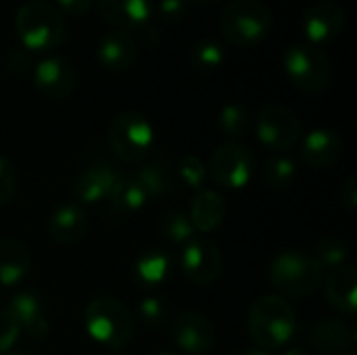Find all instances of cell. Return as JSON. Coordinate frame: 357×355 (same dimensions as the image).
Masks as SVG:
<instances>
[{
    "label": "cell",
    "instance_id": "7bdbcfd3",
    "mask_svg": "<svg viewBox=\"0 0 357 355\" xmlns=\"http://www.w3.org/2000/svg\"><path fill=\"white\" fill-rule=\"evenodd\" d=\"M2 355H25V354H21V352H6V354H2Z\"/></svg>",
    "mask_w": 357,
    "mask_h": 355
},
{
    "label": "cell",
    "instance_id": "8fae6325",
    "mask_svg": "<svg viewBox=\"0 0 357 355\" xmlns=\"http://www.w3.org/2000/svg\"><path fill=\"white\" fill-rule=\"evenodd\" d=\"M347 15L345 8L335 0H320L305 8L301 17V29L307 40V44L318 46L333 42L345 27Z\"/></svg>",
    "mask_w": 357,
    "mask_h": 355
},
{
    "label": "cell",
    "instance_id": "9c48e42d",
    "mask_svg": "<svg viewBox=\"0 0 357 355\" xmlns=\"http://www.w3.org/2000/svg\"><path fill=\"white\" fill-rule=\"evenodd\" d=\"M301 134L297 115L282 105H268L257 119V138L272 151H289Z\"/></svg>",
    "mask_w": 357,
    "mask_h": 355
},
{
    "label": "cell",
    "instance_id": "5b68a950",
    "mask_svg": "<svg viewBox=\"0 0 357 355\" xmlns=\"http://www.w3.org/2000/svg\"><path fill=\"white\" fill-rule=\"evenodd\" d=\"M270 282L280 295L303 299L322 285V266L303 251H282L270 266Z\"/></svg>",
    "mask_w": 357,
    "mask_h": 355
},
{
    "label": "cell",
    "instance_id": "9a60e30c",
    "mask_svg": "<svg viewBox=\"0 0 357 355\" xmlns=\"http://www.w3.org/2000/svg\"><path fill=\"white\" fill-rule=\"evenodd\" d=\"M138 54V44L132 33L121 29H109L96 46V59L107 71L119 73L132 67Z\"/></svg>",
    "mask_w": 357,
    "mask_h": 355
},
{
    "label": "cell",
    "instance_id": "b9f144b4",
    "mask_svg": "<svg viewBox=\"0 0 357 355\" xmlns=\"http://www.w3.org/2000/svg\"><path fill=\"white\" fill-rule=\"evenodd\" d=\"M284 355H310L307 352H303V349H291V352H287Z\"/></svg>",
    "mask_w": 357,
    "mask_h": 355
},
{
    "label": "cell",
    "instance_id": "277c9868",
    "mask_svg": "<svg viewBox=\"0 0 357 355\" xmlns=\"http://www.w3.org/2000/svg\"><path fill=\"white\" fill-rule=\"evenodd\" d=\"M274 25L272 10L261 0H232L220 15L224 38L234 46L261 44Z\"/></svg>",
    "mask_w": 357,
    "mask_h": 355
},
{
    "label": "cell",
    "instance_id": "4dcf8cb0",
    "mask_svg": "<svg viewBox=\"0 0 357 355\" xmlns=\"http://www.w3.org/2000/svg\"><path fill=\"white\" fill-rule=\"evenodd\" d=\"M349 253L345 243H341L335 236H326L316 245V259L320 266H331V268H341L345 266Z\"/></svg>",
    "mask_w": 357,
    "mask_h": 355
},
{
    "label": "cell",
    "instance_id": "3957f363",
    "mask_svg": "<svg viewBox=\"0 0 357 355\" xmlns=\"http://www.w3.org/2000/svg\"><path fill=\"white\" fill-rule=\"evenodd\" d=\"M88 335L111 349L126 347L134 337V318L130 310L115 297H96L84 310Z\"/></svg>",
    "mask_w": 357,
    "mask_h": 355
},
{
    "label": "cell",
    "instance_id": "603a6c76",
    "mask_svg": "<svg viewBox=\"0 0 357 355\" xmlns=\"http://www.w3.org/2000/svg\"><path fill=\"white\" fill-rule=\"evenodd\" d=\"M226 218V201L215 190H199L190 203V224L199 232L215 230Z\"/></svg>",
    "mask_w": 357,
    "mask_h": 355
},
{
    "label": "cell",
    "instance_id": "30bf717a",
    "mask_svg": "<svg viewBox=\"0 0 357 355\" xmlns=\"http://www.w3.org/2000/svg\"><path fill=\"white\" fill-rule=\"evenodd\" d=\"M180 270L195 285H211L222 272V253L211 241L192 236L180 253Z\"/></svg>",
    "mask_w": 357,
    "mask_h": 355
},
{
    "label": "cell",
    "instance_id": "8992f818",
    "mask_svg": "<svg viewBox=\"0 0 357 355\" xmlns=\"http://www.w3.org/2000/svg\"><path fill=\"white\" fill-rule=\"evenodd\" d=\"M107 138L113 153L126 163L146 161L155 146V130L151 121L136 111H123L113 117Z\"/></svg>",
    "mask_w": 357,
    "mask_h": 355
},
{
    "label": "cell",
    "instance_id": "4fadbf2b",
    "mask_svg": "<svg viewBox=\"0 0 357 355\" xmlns=\"http://www.w3.org/2000/svg\"><path fill=\"white\" fill-rule=\"evenodd\" d=\"M75 69L61 56H46L33 65V86L48 98L63 100L75 90Z\"/></svg>",
    "mask_w": 357,
    "mask_h": 355
},
{
    "label": "cell",
    "instance_id": "7c38bea8",
    "mask_svg": "<svg viewBox=\"0 0 357 355\" xmlns=\"http://www.w3.org/2000/svg\"><path fill=\"white\" fill-rule=\"evenodd\" d=\"M96 8L113 29L130 33L151 25L155 0H96Z\"/></svg>",
    "mask_w": 357,
    "mask_h": 355
},
{
    "label": "cell",
    "instance_id": "74e56055",
    "mask_svg": "<svg viewBox=\"0 0 357 355\" xmlns=\"http://www.w3.org/2000/svg\"><path fill=\"white\" fill-rule=\"evenodd\" d=\"M92 0H56V8L59 13H67L71 17H82L86 10H90Z\"/></svg>",
    "mask_w": 357,
    "mask_h": 355
},
{
    "label": "cell",
    "instance_id": "d6a6232c",
    "mask_svg": "<svg viewBox=\"0 0 357 355\" xmlns=\"http://www.w3.org/2000/svg\"><path fill=\"white\" fill-rule=\"evenodd\" d=\"M138 316H140V322L144 326L159 328L167 320V310H165L163 301H159L155 297H149V299L138 303Z\"/></svg>",
    "mask_w": 357,
    "mask_h": 355
},
{
    "label": "cell",
    "instance_id": "f6af8a7d",
    "mask_svg": "<svg viewBox=\"0 0 357 355\" xmlns=\"http://www.w3.org/2000/svg\"><path fill=\"white\" fill-rule=\"evenodd\" d=\"M343 355H351V354H343Z\"/></svg>",
    "mask_w": 357,
    "mask_h": 355
},
{
    "label": "cell",
    "instance_id": "2e32d148",
    "mask_svg": "<svg viewBox=\"0 0 357 355\" xmlns=\"http://www.w3.org/2000/svg\"><path fill=\"white\" fill-rule=\"evenodd\" d=\"M119 174L115 172V167L107 161H92L90 165H86L75 182H73V195L79 203H100L102 199L109 197L111 186L115 182Z\"/></svg>",
    "mask_w": 357,
    "mask_h": 355
},
{
    "label": "cell",
    "instance_id": "ffe728a7",
    "mask_svg": "<svg viewBox=\"0 0 357 355\" xmlns=\"http://www.w3.org/2000/svg\"><path fill=\"white\" fill-rule=\"evenodd\" d=\"M13 318L19 322V326L33 339V341H44L48 337V322L44 318V310H42V301L29 293V291H23V293H17L8 308H6Z\"/></svg>",
    "mask_w": 357,
    "mask_h": 355
},
{
    "label": "cell",
    "instance_id": "f1b7e54d",
    "mask_svg": "<svg viewBox=\"0 0 357 355\" xmlns=\"http://www.w3.org/2000/svg\"><path fill=\"white\" fill-rule=\"evenodd\" d=\"M295 174H297L295 163L289 157H272V159L266 161V165L261 169V176H264L266 184L272 186V188L291 186L293 180H295Z\"/></svg>",
    "mask_w": 357,
    "mask_h": 355
},
{
    "label": "cell",
    "instance_id": "484cf974",
    "mask_svg": "<svg viewBox=\"0 0 357 355\" xmlns=\"http://www.w3.org/2000/svg\"><path fill=\"white\" fill-rule=\"evenodd\" d=\"M107 199L119 211H136V209L144 207L149 195L136 176H117Z\"/></svg>",
    "mask_w": 357,
    "mask_h": 355
},
{
    "label": "cell",
    "instance_id": "8d00e7d4",
    "mask_svg": "<svg viewBox=\"0 0 357 355\" xmlns=\"http://www.w3.org/2000/svg\"><path fill=\"white\" fill-rule=\"evenodd\" d=\"M159 13L165 21H180L186 17V0H159Z\"/></svg>",
    "mask_w": 357,
    "mask_h": 355
},
{
    "label": "cell",
    "instance_id": "f35d334b",
    "mask_svg": "<svg viewBox=\"0 0 357 355\" xmlns=\"http://www.w3.org/2000/svg\"><path fill=\"white\" fill-rule=\"evenodd\" d=\"M339 199L347 209H356L357 207V180L354 176L343 182V186L339 190Z\"/></svg>",
    "mask_w": 357,
    "mask_h": 355
},
{
    "label": "cell",
    "instance_id": "d590c367",
    "mask_svg": "<svg viewBox=\"0 0 357 355\" xmlns=\"http://www.w3.org/2000/svg\"><path fill=\"white\" fill-rule=\"evenodd\" d=\"M6 69L15 75H23L31 69V52L23 46L10 48L6 54Z\"/></svg>",
    "mask_w": 357,
    "mask_h": 355
},
{
    "label": "cell",
    "instance_id": "cb8c5ba5",
    "mask_svg": "<svg viewBox=\"0 0 357 355\" xmlns=\"http://www.w3.org/2000/svg\"><path fill=\"white\" fill-rule=\"evenodd\" d=\"M31 259L27 247L17 239H2L0 241V285L15 287L19 285L29 272Z\"/></svg>",
    "mask_w": 357,
    "mask_h": 355
},
{
    "label": "cell",
    "instance_id": "ac0fdd59",
    "mask_svg": "<svg viewBox=\"0 0 357 355\" xmlns=\"http://www.w3.org/2000/svg\"><path fill=\"white\" fill-rule=\"evenodd\" d=\"M138 178V182L142 184V188L146 190L149 197H167L178 192L180 188V178H178V169L172 161L157 157L146 161L144 165H140V169L134 174Z\"/></svg>",
    "mask_w": 357,
    "mask_h": 355
},
{
    "label": "cell",
    "instance_id": "e0dca14e",
    "mask_svg": "<svg viewBox=\"0 0 357 355\" xmlns=\"http://www.w3.org/2000/svg\"><path fill=\"white\" fill-rule=\"evenodd\" d=\"M343 155L341 138L324 128L310 132L301 146V159L314 169H328L333 167Z\"/></svg>",
    "mask_w": 357,
    "mask_h": 355
},
{
    "label": "cell",
    "instance_id": "7402d4cb",
    "mask_svg": "<svg viewBox=\"0 0 357 355\" xmlns=\"http://www.w3.org/2000/svg\"><path fill=\"white\" fill-rule=\"evenodd\" d=\"M356 289H357V274L354 268L349 266H341L335 268L328 276H326V299L328 303L339 310L341 314L354 316L357 312V299H356Z\"/></svg>",
    "mask_w": 357,
    "mask_h": 355
},
{
    "label": "cell",
    "instance_id": "7a4b0ae2",
    "mask_svg": "<svg viewBox=\"0 0 357 355\" xmlns=\"http://www.w3.org/2000/svg\"><path fill=\"white\" fill-rule=\"evenodd\" d=\"M295 312L276 295L259 297L249 312V335L264 352H276L284 347L295 335Z\"/></svg>",
    "mask_w": 357,
    "mask_h": 355
},
{
    "label": "cell",
    "instance_id": "44dd1931",
    "mask_svg": "<svg viewBox=\"0 0 357 355\" xmlns=\"http://www.w3.org/2000/svg\"><path fill=\"white\" fill-rule=\"evenodd\" d=\"M48 230L50 236L61 245L79 243L88 230V216L77 203H65L50 216Z\"/></svg>",
    "mask_w": 357,
    "mask_h": 355
},
{
    "label": "cell",
    "instance_id": "f546056e",
    "mask_svg": "<svg viewBox=\"0 0 357 355\" xmlns=\"http://www.w3.org/2000/svg\"><path fill=\"white\" fill-rule=\"evenodd\" d=\"M249 123H251V117H249V111L243 105L232 103V105H226L220 111V128L232 140L245 136L247 130H249Z\"/></svg>",
    "mask_w": 357,
    "mask_h": 355
},
{
    "label": "cell",
    "instance_id": "4316f807",
    "mask_svg": "<svg viewBox=\"0 0 357 355\" xmlns=\"http://www.w3.org/2000/svg\"><path fill=\"white\" fill-rule=\"evenodd\" d=\"M224 59H226V50L213 38H203L195 42L188 52V63L197 71H213L224 63Z\"/></svg>",
    "mask_w": 357,
    "mask_h": 355
},
{
    "label": "cell",
    "instance_id": "ee69618b",
    "mask_svg": "<svg viewBox=\"0 0 357 355\" xmlns=\"http://www.w3.org/2000/svg\"><path fill=\"white\" fill-rule=\"evenodd\" d=\"M161 355H174V354H161Z\"/></svg>",
    "mask_w": 357,
    "mask_h": 355
},
{
    "label": "cell",
    "instance_id": "ab89813d",
    "mask_svg": "<svg viewBox=\"0 0 357 355\" xmlns=\"http://www.w3.org/2000/svg\"><path fill=\"white\" fill-rule=\"evenodd\" d=\"M186 2H190V4H195V6H213V4H218L220 0H186Z\"/></svg>",
    "mask_w": 357,
    "mask_h": 355
},
{
    "label": "cell",
    "instance_id": "60d3db41",
    "mask_svg": "<svg viewBox=\"0 0 357 355\" xmlns=\"http://www.w3.org/2000/svg\"><path fill=\"white\" fill-rule=\"evenodd\" d=\"M241 355H270L268 352H264V349H247V352H243Z\"/></svg>",
    "mask_w": 357,
    "mask_h": 355
},
{
    "label": "cell",
    "instance_id": "6da1fadb",
    "mask_svg": "<svg viewBox=\"0 0 357 355\" xmlns=\"http://www.w3.org/2000/svg\"><path fill=\"white\" fill-rule=\"evenodd\" d=\"M15 31L23 48L44 52L65 42V19L59 8L44 0H29L15 15Z\"/></svg>",
    "mask_w": 357,
    "mask_h": 355
},
{
    "label": "cell",
    "instance_id": "83f0119b",
    "mask_svg": "<svg viewBox=\"0 0 357 355\" xmlns=\"http://www.w3.org/2000/svg\"><path fill=\"white\" fill-rule=\"evenodd\" d=\"M157 228H159L161 236H165L169 243H176V245H186L195 236V228H192L190 220L180 211L163 213Z\"/></svg>",
    "mask_w": 357,
    "mask_h": 355
},
{
    "label": "cell",
    "instance_id": "d6986e66",
    "mask_svg": "<svg viewBox=\"0 0 357 355\" xmlns=\"http://www.w3.org/2000/svg\"><path fill=\"white\" fill-rule=\"evenodd\" d=\"M307 341L318 349L326 354H339L356 343V331L349 322L343 320H320L310 326Z\"/></svg>",
    "mask_w": 357,
    "mask_h": 355
},
{
    "label": "cell",
    "instance_id": "5bb4252c",
    "mask_svg": "<svg viewBox=\"0 0 357 355\" xmlns=\"http://www.w3.org/2000/svg\"><path fill=\"white\" fill-rule=\"evenodd\" d=\"M172 339L184 354L203 355L213 345V326L197 312H182L172 322Z\"/></svg>",
    "mask_w": 357,
    "mask_h": 355
},
{
    "label": "cell",
    "instance_id": "d4e9b609",
    "mask_svg": "<svg viewBox=\"0 0 357 355\" xmlns=\"http://www.w3.org/2000/svg\"><path fill=\"white\" fill-rule=\"evenodd\" d=\"M136 280L144 289H159L172 276V257L165 251H146L136 262Z\"/></svg>",
    "mask_w": 357,
    "mask_h": 355
},
{
    "label": "cell",
    "instance_id": "e575fe53",
    "mask_svg": "<svg viewBox=\"0 0 357 355\" xmlns=\"http://www.w3.org/2000/svg\"><path fill=\"white\" fill-rule=\"evenodd\" d=\"M17 190V176L8 159L0 155V207L10 203Z\"/></svg>",
    "mask_w": 357,
    "mask_h": 355
},
{
    "label": "cell",
    "instance_id": "ba28073f",
    "mask_svg": "<svg viewBox=\"0 0 357 355\" xmlns=\"http://www.w3.org/2000/svg\"><path fill=\"white\" fill-rule=\"evenodd\" d=\"M253 153L241 142H226L218 146L209 159V172L213 180L230 190L245 188L253 178Z\"/></svg>",
    "mask_w": 357,
    "mask_h": 355
},
{
    "label": "cell",
    "instance_id": "836d02e7",
    "mask_svg": "<svg viewBox=\"0 0 357 355\" xmlns=\"http://www.w3.org/2000/svg\"><path fill=\"white\" fill-rule=\"evenodd\" d=\"M19 333H21V326L13 318V314L8 310H0V355L10 352V347L19 339Z\"/></svg>",
    "mask_w": 357,
    "mask_h": 355
},
{
    "label": "cell",
    "instance_id": "1f68e13d",
    "mask_svg": "<svg viewBox=\"0 0 357 355\" xmlns=\"http://www.w3.org/2000/svg\"><path fill=\"white\" fill-rule=\"evenodd\" d=\"M178 169V178L182 184L190 186L192 190H203L205 178H207V169L203 165V161L195 155H186L180 159V163L176 165Z\"/></svg>",
    "mask_w": 357,
    "mask_h": 355
},
{
    "label": "cell",
    "instance_id": "52a82bcc",
    "mask_svg": "<svg viewBox=\"0 0 357 355\" xmlns=\"http://www.w3.org/2000/svg\"><path fill=\"white\" fill-rule=\"evenodd\" d=\"M282 65L295 88L305 94H318L331 82V65L326 54L307 42L289 46L282 56Z\"/></svg>",
    "mask_w": 357,
    "mask_h": 355
}]
</instances>
